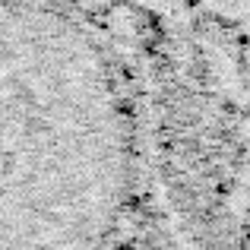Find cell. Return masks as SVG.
<instances>
[{"label": "cell", "instance_id": "6da1fadb", "mask_svg": "<svg viewBox=\"0 0 250 250\" xmlns=\"http://www.w3.org/2000/svg\"><path fill=\"white\" fill-rule=\"evenodd\" d=\"M133 124L104 48L48 0H0V250H108Z\"/></svg>", "mask_w": 250, "mask_h": 250}]
</instances>
